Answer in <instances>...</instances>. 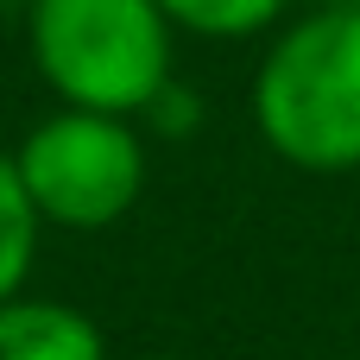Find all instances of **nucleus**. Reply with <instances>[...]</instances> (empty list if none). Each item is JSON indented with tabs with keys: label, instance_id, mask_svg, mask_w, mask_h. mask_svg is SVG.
Returning <instances> with one entry per match:
<instances>
[{
	"label": "nucleus",
	"instance_id": "1",
	"mask_svg": "<svg viewBox=\"0 0 360 360\" xmlns=\"http://www.w3.org/2000/svg\"><path fill=\"white\" fill-rule=\"evenodd\" d=\"M253 127L259 139L316 177L360 171V13L316 6L285 25L253 76Z\"/></svg>",
	"mask_w": 360,
	"mask_h": 360
},
{
	"label": "nucleus",
	"instance_id": "2",
	"mask_svg": "<svg viewBox=\"0 0 360 360\" xmlns=\"http://www.w3.org/2000/svg\"><path fill=\"white\" fill-rule=\"evenodd\" d=\"M171 19L158 0H25V44L63 108L146 114L171 89Z\"/></svg>",
	"mask_w": 360,
	"mask_h": 360
},
{
	"label": "nucleus",
	"instance_id": "3",
	"mask_svg": "<svg viewBox=\"0 0 360 360\" xmlns=\"http://www.w3.org/2000/svg\"><path fill=\"white\" fill-rule=\"evenodd\" d=\"M19 184L51 228H114L139 190H146V146L127 114H95V108H57L44 114L19 146H13Z\"/></svg>",
	"mask_w": 360,
	"mask_h": 360
},
{
	"label": "nucleus",
	"instance_id": "4",
	"mask_svg": "<svg viewBox=\"0 0 360 360\" xmlns=\"http://www.w3.org/2000/svg\"><path fill=\"white\" fill-rule=\"evenodd\" d=\"M0 360H108V342L89 310L19 291L0 304Z\"/></svg>",
	"mask_w": 360,
	"mask_h": 360
},
{
	"label": "nucleus",
	"instance_id": "5",
	"mask_svg": "<svg viewBox=\"0 0 360 360\" xmlns=\"http://www.w3.org/2000/svg\"><path fill=\"white\" fill-rule=\"evenodd\" d=\"M38 228L44 221L19 184V165H13V152H0V304L25 291V272L38 259Z\"/></svg>",
	"mask_w": 360,
	"mask_h": 360
},
{
	"label": "nucleus",
	"instance_id": "6",
	"mask_svg": "<svg viewBox=\"0 0 360 360\" xmlns=\"http://www.w3.org/2000/svg\"><path fill=\"white\" fill-rule=\"evenodd\" d=\"M171 25L202 32V38H253L266 25H278V13L291 0H158Z\"/></svg>",
	"mask_w": 360,
	"mask_h": 360
},
{
	"label": "nucleus",
	"instance_id": "7",
	"mask_svg": "<svg viewBox=\"0 0 360 360\" xmlns=\"http://www.w3.org/2000/svg\"><path fill=\"white\" fill-rule=\"evenodd\" d=\"M323 6H354V13H360V0H323Z\"/></svg>",
	"mask_w": 360,
	"mask_h": 360
},
{
	"label": "nucleus",
	"instance_id": "8",
	"mask_svg": "<svg viewBox=\"0 0 360 360\" xmlns=\"http://www.w3.org/2000/svg\"><path fill=\"white\" fill-rule=\"evenodd\" d=\"M139 360H165V354H139Z\"/></svg>",
	"mask_w": 360,
	"mask_h": 360
}]
</instances>
